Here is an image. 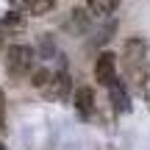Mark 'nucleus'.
<instances>
[{
  "instance_id": "obj_8",
  "label": "nucleus",
  "mask_w": 150,
  "mask_h": 150,
  "mask_svg": "<svg viewBox=\"0 0 150 150\" xmlns=\"http://www.w3.org/2000/svg\"><path fill=\"white\" fill-rule=\"evenodd\" d=\"M117 3H120V0H86L89 11H95V14H100V17L111 14V11L117 8Z\"/></svg>"
},
{
  "instance_id": "obj_4",
  "label": "nucleus",
  "mask_w": 150,
  "mask_h": 150,
  "mask_svg": "<svg viewBox=\"0 0 150 150\" xmlns=\"http://www.w3.org/2000/svg\"><path fill=\"white\" fill-rule=\"evenodd\" d=\"M70 89H72V81H70V75L61 70V72H53L50 83L45 86L42 92H45V97H50V100H67Z\"/></svg>"
},
{
  "instance_id": "obj_11",
  "label": "nucleus",
  "mask_w": 150,
  "mask_h": 150,
  "mask_svg": "<svg viewBox=\"0 0 150 150\" xmlns=\"http://www.w3.org/2000/svg\"><path fill=\"white\" fill-rule=\"evenodd\" d=\"M142 95H145V103H147V108H150V78H147V83L142 86Z\"/></svg>"
},
{
  "instance_id": "obj_10",
  "label": "nucleus",
  "mask_w": 150,
  "mask_h": 150,
  "mask_svg": "<svg viewBox=\"0 0 150 150\" xmlns=\"http://www.w3.org/2000/svg\"><path fill=\"white\" fill-rule=\"evenodd\" d=\"M50 78H53V72H50V70H36V72L31 75V83L36 86V89H45V86L50 83Z\"/></svg>"
},
{
  "instance_id": "obj_1",
  "label": "nucleus",
  "mask_w": 150,
  "mask_h": 150,
  "mask_svg": "<svg viewBox=\"0 0 150 150\" xmlns=\"http://www.w3.org/2000/svg\"><path fill=\"white\" fill-rule=\"evenodd\" d=\"M33 64H36V53H33L28 45H11L6 50V72L11 78H22V75H31Z\"/></svg>"
},
{
  "instance_id": "obj_5",
  "label": "nucleus",
  "mask_w": 150,
  "mask_h": 150,
  "mask_svg": "<svg viewBox=\"0 0 150 150\" xmlns=\"http://www.w3.org/2000/svg\"><path fill=\"white\" fill-rule=\"evenodd\" d=\"M11 8L17 14H31V17H42L56 6V0H8Z\"/></svg>"
},
{
  "instance_id": "obj_2",
  "label": "nucleus",
  "mask_w": 150,
  "mask_h": 150,
  "mask_svg": "<svg viewBox=\"0 0 150 150\" xmlns=\"http://www.w3.org/2000/svg\"><path fill=\"white\" fill-rule=\"evenodd\" d=\"M147 45H145V39H139V36H131L128 42H125V47H122V61H125V70H139L142 64L147 61Z\"/></svg>"
},
{
  "instance_id": "obj_12",
  "label": "nucleus",
  "mask_w": 150,
  "mask_h": 150,
  "mask_svg": "<svg viewBox=\"0 0 150 150\" xmlns=\"http://www.w3.org/2000/svg\"><path fill=\"white\" fill-rule=\"evenodd\" d=\"M145 64H147V70H150V50H147V61H145Z\"/></svg>"
},
{
  "instance_id": "obj_6",
  "label": "nucleus",
  "mask_w": 150,
  "mask_h": 150,
  "mask_svg": "<svg viewBox=\"0 0 150 150\" xmlns=\"http://www.w3.org/2000/svg\"><path fill=\"white\" fill-rule=\"evenodd\" d=\"M75 108H78V114L83 120H89L92 114H95V92H92L89 86H81V89L75 92Z\"/></svg>"
},
{
  "instance_id": "obj_13",
  "label": "nucleus",
  "mask_w": 150,
  "mask_h": 150,
  "mask_svg": "<svg viewBox=\"0 0 150 150\" xmlns=\"http://www.w3.org/2000/svg\"><path fill=\"white\" fill-rule=\"evenodd\" d=\"M0 47H3V33H0Z\"/></svg>"
},
{
  "instance_id": "obj_14",
  "label": "nucleus",
  "mask_w": 150,
  "mask_h": 150,
  "mask_svg": "<svg viewBox=\"0 0 150 150\" xmlns=\"http://www.w3.org/2000/svg\"><path fill=\"white\" fill-rule=\"evenodd\" d=\"M0 150H6V147H3V145H0Z\"/></svg>"
},
{
  "instance_id": "obj_3",
  "label": "nucleus",
  "mask_w": 150,
  "mask_h": 150,
  "mask_svg": "<svg viewBox=\"0 0 150 150\" xmlns=\"http://www.w3.org/2000/svg\"><path fill=\"white\" fill-rule=\"evenodd\" d=\"M95 78L100 81L103 86H108V89H111L114 83H120V78H117V56H114V53H100V56H97Z\"/></svg>"
},
{
  "instance_id": "obj_9",
  "label": "nucleus",
  "mask_w": 150,
  "mask_h": 150,
  "mask_svg": "<svg viewBox=\"0 0 150 150\" xmlns=\"http://www.w3.org/2000/svg\"><path fill=\"white\" fill-rule=\"evenodd\" d=\"M6 28H8V31H17V28H22V17H20V14H14V11H11V14H6L3 20H0V33H3Z\"/></svg>"
},
{
  "instance_id": "obj_7",
  "label": "nucleus",
  "mask_w": 150,
  "mask_h": 150,
  "mask_svg": "<svg viewBox=\"0 0 150 150\" xmlns=\"http://www.w3.org/2000/svg\"><path fill=\"white\" fill-rule=\"evenodd\" d=\"M108 97H111V106L117 114H128L131 111V100H128V92H125V83L120 81V83H114L111 89H108Z\"/></svg>"
}]
</instances>
